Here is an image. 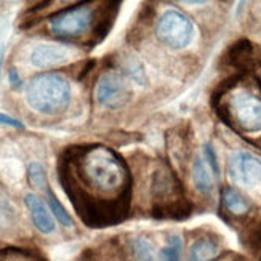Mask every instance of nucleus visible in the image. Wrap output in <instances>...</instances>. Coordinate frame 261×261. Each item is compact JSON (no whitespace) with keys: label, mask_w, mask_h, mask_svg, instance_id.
Returning a JSON list of instances; mask_svg holds the SVG:
<instances>
[{"label":"nucleus","mask_w":261,"mask_h":261,"mask_svg":"<svg viewBox=\"0 0 261 261\" xmlns=\"http://www.w3.org/2000/svg\"><path fill=\"white\" fill-rule=\"evenodd\" d=\"M60 181L82 221L114 226L127 217L132 178L125 162L106 146L69 147L60 159Z\"/></svg>","instance_id":"1"},{"label":"nucleus","mask_w":261,"mask_h":261,"mask_svg":"<svg viewBox=\"0 0 261 261\" xmlns=\"http://www.w3.org/2000/svg\"><path fill=\"white\" fill-rule=\"evenodd\" d=\"M109 22H112V16L105 15L103 19L96 21L95 10L90 7V4H79L51 15L48 28L55 37L64 40H79L92 34V42L98 43L108 34Z\"/></svg>","instance_id":"2"},{"label":"nucleus","mask_w":261,"mask_h":261,"mask_svg":"<svg viewBox=\"0 0 261 261\" xmlns=\"http://www.w3.org/2000/svg\"><path fill=\"white\" fill-rule=\"evenodd\" d=\"M26 103L43 116H56L71 103V84L56 72L34 75L26 85Z\"/></svg>","instance_id":"3"},{"label":"nucleus","mask_w":261,"mask_h":261,"mask_svg":"<svg viewBox=\"0 0 261 261\" xmlns=\"http://www.w3.org/2000/svg\"><path fill=\"white\" fill-rule=\"evenodd\" d=\"M220 117L245 133L261 132V98L248 90H239L224 106H217Z\"/></svg>","instance_id":"4"},{"label":"nucleus","mask_w":261,"mask_h":261,"mask_svg":"<svg viewBox=\"0 0 261 261\" xmlns=\"http://www.w3.org/2000/svg\"><path fill=\"white\" fill-rule=\"evenodd\" d=\"M155 36L159 42L172 50L186 48L194 39V24L178 10H167L157 19Z\"/></svg>","instance_id":"5"},{"label":"nucleus","mask_w":261,"mask_h":261,"mask_svg":"<svg viewBox=\"0 0 261 261\" xmlns=\"http://www.w3.org/2000/svg\"><path fill=\"white\" fill-rule=\"evenodd\" d=\"M96 101L108 109H119L128 103L132 90L127 79L119 72H106L99 77L95 88Z\"/></svg>","instance_id":"6"},{"label":"nucleus","mask_w":261,"mask_h":261,"mask_svg":"<svg viewBox=\"0 0 261 261\" xmlns=\"http://www.w3.org/2000/svg\"><path fill=\"white\" fill-rule=\"evenodd\" d=\"M228 175L234 185L255 188L261 185V159L247 151H236L229 157Z\"/></svg>","instance_id":"7"},{"label":"nucleus","mask_w":261,"mask_h":261,"mask_svg":"<svg viewBox=\"0 0 261 261\" xmlns=\"http://www.w3.org/2000/svg\"><path fill=\"white\" fill-rule=\"evenodd\" d=\"M79 51L66 43H40L31 51V63L39 69H51V67L66 64L77 56Z\"/></svg>","instance_id":"8"},{"label":"nucleus","mask_w":261,"mask_h":261,"mask_svg":"<svg viewBox=\"0 0 261 261\" xmlns=\"http://www.w3.org/2000/svg\"><path fill=\"white\" fill-rule=\"evenodd\" d=\"M24 202L37 231L42 234H51L55 231V221L50 210L45 207V203L34 194H28L24 197Z\"/></svg>","instance_id":"9"},{"label":"nucleus","mask_w":261,"mask_h":261,"mask_svg":"<svg viewBox=\"0 0 261 261\" xmlns=\"http://www.w3.org/2000/svg\"><path fill=\"white\" fill-rule=\"evenodd\" d=\"M215 178L217 175L213 173L212 167L207 164V161L202 157H197L192 164V183L196 189L202 194H210L215 188Z\"/></svg>","instance_id":"10"},{"label":"nucleus","mask_w":261,"mask_h":261,"mask_svg":"<svg viewBox=\"0 0 261 261\" xmlns=\"http://www.w3.org/2000/svg\"><path fill=\"white\" fill-rule=\"evenodd\" d=\"M220 253L218 242L212 237H200L189 248L188 261H213Z\"/></svg>","instance_id":"11"},{"label":"nucleus","mask_w":261,"mask_h":261,"mask_svg":"<svg viewBox=\"0 0 261 261\" xmlns=\"http://www.w3.org/2000/svg\"><path fill=\"white\" fill-rule=\"evenodd\" d=\"M221 200L223 207L228 210L234 217H244L250 212V202L247 200L245 196H242L239 191L234 188H224L221 191Z\"/></svg>","instance_id":"12"},{"label":"nucleus","mask_w":261,"mask_h":261,"mask_svg":"<svg viewBox=\"0 0 261 261\" xmlns=\"http://www.w3.org/2000/svg\"><path fill=\"white\" fill-rule=\"evenodd\" d=\"M252 56H253L252 43L248 40H239L228 50L226 60H228L231 66L239 67V69H245V67L252 63Z\"/></svg>","instance_id":"13"},{"label":"nucleus","mask_w":261,"mask_h":261,"mask_svg":"<svg viewBox=\"0 0 261 261\" xmlns=\"http://www.w3.org/2000/svg\"><path fill=\"white\" fill-rule=\"evenodd\" d=\"M0 261H45V258L36 250L10 247L0 250Z\"/></svg>","instance_id":"14"},{"label":"nucleus","mask_w":261,"mask_h":261,"mask_svg":"<svg viewBox=\"0 0 261 261\" xmlns=\"http://www.w3.org/2000/svg\"><path fill=\"white\" fill-rule=\"evenodd\" d=\"M45 194H47V200H48V205H50V210L53 212V215L56 217V220L60 221V224H63L64 228H71L72 226V218L69 212H67L63 203L58 200V197L55 196V192L48 188L47 191H45Z\"/></svg>","instance_id":"15"},{"label":"nucleus","mask_w":261,"mask_h":261,"mask_svg":"<svg viewBox=\"0 0 261 261\" xmlns=\"http://www.w3.org/2000/svg\"><path fill=\"white\" fill-rule=\"evenodd\" d=\"M181 250H183V244L178 236H170L167 244L162 247L159 261H181Z\"/></svg>","instance_id":"16"},{"label":"nucleus","mask_w":261,"mask_h":261,"mask_svg":"<svg viewBox=\"0 0 261 261\" xmlns=\"http://www.w3.org/2000/svg\"><path fill=\"white\" fill-rule=\"evenodd\" d=\"M28 181H29L31 186L42 189V191H47L50 188L48 179H47V173H45V168L37 162H34V164L29 165V168H28Z\"/></svg>","instance_id":"17"},{"label":"nucleus","mask_w":261,"mask_h":261,"mask_svg":"<svg viewBox=\"0 0 261 261\" xmlns=\"http://www.w3.org/2000/svg\"><path fill=\"white\" fill-rule=\"evenodd\" d=\"M135 255L140 261H152V247L151 244L144 241V239H138V242L135 244Z\"/></svg>","instance_id":"18"},{"label":"nucleus","mask_w":261,"mask_h":261,"mask_svg":"<svg viewBox=\"0 0 261 261\" xmlns=\"http://www.w3.org/2000/svg\"><path fill=\"white\" fill-rule=\"evenodd\" d=\"M203 159L207 161V164L212 167L213 173L217 175V178L220 176V165L217 161V154H215V149L212 147V144H205L203 146Z\"/></svg>","instance_id":"19"},{"label":"nucleus","mask_w":261,"mask_h":261,"mask_svg":"<svg viewBox=\"0 0 261 261\" xmlns=\"http://www.w3.org/2000/svg\"><path fill=\"white\" fill-rule=\"evenodd\" d=\"M11 220H13V212H11V208L4 200H0V228L8 226L11 223Z\"/></svg>","instance_id":"20"},{"label":"nucleus","mask_w":261,"mask_h":261,"mask_svg":"<svg viewBox=\"0 0 261 261\" xmlns=\"http://www.w3.org/2000/svg\"><path fill=\"white\" fill-rule=\"evenodd\" d=\"M0 125H10L13 128H24V125L15 117H11L8 114H4V112H0Z\"/></svg>","instance_id":"21"},{"label":"nucleus","mask_w":261,"mask_h":261,"mask_svg":"<svg viewBox=\"0 0 261 261\" xmlns=\"http://www.w3.org/2000/svg\"><path fill=\"white\" fill-rule=\"evenodd\" d=\"M8 81H10V84H11V87L13 88H19L21 87V77L18 75V71L16 69H11L8 71Z\"/></svg>","instance_id":"22"},{"label":"nucleus","mask_w":261,"mask_h":261,"mask_svg":"<svg viewBox=\"0 0 261 261\" xmlns=\"http://www.w3.org/2000/svg\"><path fill=\"white\" fill-rule=\"evenodd\" d=\"M250 242L253 245H261V223L253 229V232L250 234Z\"/></svg>","instance_id":"23"},{"label":"nucleus","mask_w":261,"mask_h":261,"mask_svg":"<svg viewBox=\"0 0 261 261\" xmlns=\"http://www.w3.org/2000/svg\"><path fill=\"white\" fill-rule=\"evenodd\" d=\"M2 61H4V45L0 43V69H2Z\"/></svg>","instance_id":"24"}]
</instances>
